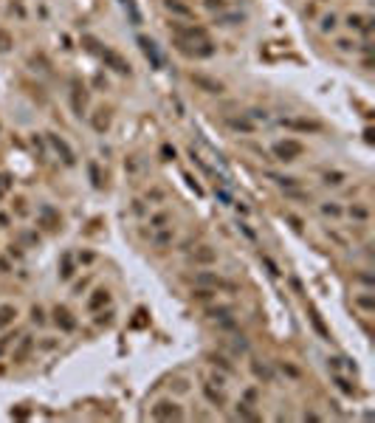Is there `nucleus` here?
<instances>
[{
	"instance_id": "1",
	"label": "nucleus",
	"mask_w": 375,
	"mask_h": 423,
	"mask_svg": "<svg viewBox=\"0 0 375 423\" xmlns=\"http://www.w3.org/2000/svg\"><path fill=\"white\" fill-rule=\"evenodd\" d=\"M305 152V147L299 144V141H293V139H285V141H277L274 144V155H277V161H297L299 155Z\"/></svg>"
},
{
	"instance_id": "2",
	"label": "nucleus",
	"mask_w": 375,
	"mask_h": 423,
	"mask_svg": "<svg viewBox=\"0 0 375 423\" xmlns=\"http://www.w3.org/2000/svg\"><path fill=\"white\" fill-rule=\"evenodd\" d=\"M152 417L155 420H183V409L175 401H158L152 406Z\"/></svg>"
},
{
	"instance_id": "3",
	"label": "nucleus",
	"mask_w": 375,
	"mask_h": 423,
	"mask_svg": "<svg viewBox=\"0 0 375 423\" xmlns=\"http://www.w3.org/2000/svg\"><path fill=\"white\" fill-rule=\"evenodd\" d=\"M195 285H198V288H212V290H218V288L234 290V282H229V279L218 277V274H212V271H200V274H195Z\"/></svg>"
},
{
	"instance_id": "4",
	"label": "nucleus",
	"mask_w": 375,
	"mask_h": 423,
	"mask_svg": "<svg viewBox=\"0 0 375 423\" xmlns=\"http://www.w3.org/2000/svg\"><path fill=\"white\" fill-rule=\"evenodd\" d=\"M99 57H102V60H104V65H108V68H113L116 73H130V71H133V68H130V62L124 60L121 54H116L113 48H102V51H99Z\"/></svg>"
},
{
	"instance_id": "5",
	"label": "nucleus",
	"mask_w": 375,
	"mask_h": 423,
	"mask_svg": "<svg viewBox=\"0 0 375 423\" xmlns=\"http://www.w3.org/2000/svg\"><path fill=\"white\" fill-rule=\"evenodd\" d=\"M48 141H51V147H54V150L62 155V161H65L68 167H73V164H76V155H73V150L65 144V139H62V136H57V133H48Z\"/></svg>"
},
{
	"instance_id": "6",
	"label": "nucleus",
	"mask_w": 375,
	"mask_h": 423,
	"mask_svg": "<svg viewBox=\"0 0 375 423\" xmlns=\"http://www.w3.org/2000/svg\"><path fill=\"white\" fill-rule=\"evenodd\" d=\"M139 45H141V51H144V57L150 60L152 68H164V60H161V54H158V48H155V42H152L150 37H139Z\"/></svg>"
},
{
	"instance_id": "7",
	"label": "nucleus",
	"mask_w": 375,
	"mask_h": 423,
	"mask_svg": "<svg viewBox=\"0 0 375 423\" xmlns=\"http://www.w3.org/2000/svg\"><path fill=\"white\" fill-rule=\"evenodd\" d=\"M54 322L60 325V330H65V333H73V330H76V319H73L71 310L62 308V305H57V308H54Z\"/></svg>"
},
{
	"instance_id": "8",
	"label": "nucleus",
	"mask_w": 375,
	"mask_h": 423,
	"mask_svg": "<svg viewBox=\"0 0 375 423\" xmlns=\"http://www.w3.org/2000/svg\"><path fill=\"white\" fill-rule=\"evenodd\" d=\"M40 223L48 231H57L62 226V218H60V211H54L51 206H40Z\"/></svg>"
},
{
	"instance_id": "9",
	"label": "nucleus",
	"mask_w": 375,
	"mask_h": 423,
	"mask_svg": "<svg viewBox=\"0 0 375 423\" xmlns=\"http://www.w3.org/2000/svg\"><path fill=\"white\" fill-rule=\"evenodd\" d=\"M285 127H290V130H302V133H319L322 124L319 121H305V119H282Z\"/></svg>"
},
{
	"instance_id": "10",
	"label": "nucleus",
	"mask_w": 375,
	"mask_h": 423,
	"mask_svg": "<svg viewBox=\"0 0 375 423\" xmlns=\"http://www.w3.org/2000/svg\"><path fill=\"white\" fill-rule=\"evenodd\" d=\"M192 82L198 85V88H203L206 93H223V85H220L218 79L203 76V73H192Z\"/></svg>"
},
{
	"instance_id": "11",
	"label": "nucleus",
	"mask_w": 375,
	"mask_h": 423,
	"mask_svg": "<svg viewBox=\"0 0 375 423\" xmlns=\"http://www.w3.org/2000/svg\"><path fill=\"white\" fill-rule=\"evenodd\" d=\"M192 260L198 262V266H212V262L218 260V254H215L212 246H200V248L192 251Z\"/></svg>"
},
{
	"instance_id": "12",
	"label": "nucleus",
	"mask_w": 375,
	"mask_h": 423,
	"mask_svg": "<svg viewBox=\"0 0 375 423\" xmlns=\"http://www.w3.org/2000/svg\"><path fill=\"white\" fill-rule=\"evenodd\" d=\"M31 347H34V338H31V336H23V338H20V345L14 347V356H12L14 364H23L25 358H29Z\"/></svg>"
},
{
	"instance_id": "13",
	"label": "nucleus",
	"mask_w": 375,
	"mask_h": 423,
	"mask_svg": "<svg viewBox=\"0 0 375 423\" xmlns=\"http://www.w3.org/2000/svg\"><path fill=\"white\" fill-rule=\"evenodd\" d=\"M108 302H110V290L108 288H96V290H93V296L88 299V308H91V310H102Z\"/></svg>"
},
{
	"instance_id": "14",
	"label": "nucleus",
	"mask_w": 375,
	"mask_h": 423,
	"mask_svg": "<svg viewBox=\"0 0 375 423\" xmlns=\"http://www.w3.org/2000/svg\"><path fill=\"white\" fill-rule=\"evenodd\" d=\"M108 127H110V110H96L93 113V130L96 133H108Z\"/></svg>"
},
{
	"instance_id": "15",
	"label": "nucleus",
	"mask_w": 375,
	"mask_h": 423,
	"mask_svg": "<svg viewBox=\"0 0 375 423\" xmlns=\"http://www.w3.org/2000/svg\"><path fill=\"white\" fill-rule=\"evenodd\" d=\"M164 6H167V12H172V14H178V17H192V9L189 6H183V3H178V0H164Z\"/></svg>"
},
{
	"instance_id": "16",
	"label": "nucleus",
	"mask_w": 375,
	"mask_h": 423,
	"mask_svg": "<svg viewBox=\"0 0 375 423\" xmlns=\"http://www.w3.org/2000/svg\"><path fill=\"white\" fill-rule=\"evenodd\" d=\"M203 395H206L209 401H212V404L218 406V409H220V406H226V395H223V392H218V389H215L212 384H203Z\"/></svg>"
},
{
	"instance_id": "17",
	"label": "nucleus",
	"mask_w": 375,
	"mask_h": 423,
	"mask_svg": "<svg viewBox=\"0 0 375 423\" xmlns=\"http://www.w3.org/2000/svg\"><path fill=\"white\" fill-rule=\"evenodd\" d=\"M251 369H254V375H257V378H262V381H265V384H271V381H274V369L268 367V364H260V361H254V364H251Z\"/></svg>"
},
{
	"instance_id": "18",
	"label": "nucleus",
	"mask_w": 375,
	"mask_h": 423,
	"mask_svg": "<svg viewBox=\"0 0 375 423\" xmlns=\"http://www.w3.org/2000/svg\"><path fill=\"white\" fill-rule=\"evenodd\" d=\"M310 322H313L316 333H319V336H325L327 341H330V330L325 327V322H322V316H319V310H316V308H310Z\"/></svg>"
},
{
	"instance_id": "19",
	"label": "nucleus",
	"mask_w": 375,
	"mask_h": 423,
	"mask_svg": "<svg viewBox=\"0 0 375 423\" xmlns=\"http://www.w3.org/2000/svg\"><path fill=\"white\" fill-rule=\"evenodd\" d=\"M14 316H17V308H14V305H0V327L12 325Z\"/></svg>"
},
{
	"instance_id": "20",
	"label": "nucleus",
	"mask_w": 375,
	"mask_h": 423,
	"mask_svg": "<svg viewBox=\"0 0 375 423\" xmlns=\"http://www.w3.org/2000/svg\"><path fill=\"white\" fill-rule=\"evenodd\" d=\"M231 313H234V308H229V305H218V308L206 310V316H209V319H229Z\"/></svg>"
},
{
	"instance_id": "21",
	"label": "nucleus",
	"mask_w": 375,
	"mask_h": 423,
	"mask_svg": "<svg viewBox=\"0 0 375 423\" xmlns=\"http://www.w3.org/2000/svg\"><path fill=\"white\" fill-rule=\"evenodd\" d=\"M170 211H158V215H152L150 218V226L152 229H167V223H170Z\"/></svg>"
},
{
	"instance_id": "22",
	"label": "nucleus",
	"mask_w": 375,
	"mask_h": 423,
	"mask_svg": "<svg viewBox=\"0 0 375 423\" xmlns=\"http://www.w3.org/2000/svg\"><path fill=\"white\" fill-rule=\"evenodd\" d=\"M73 277V257L71 254H62V271H60V279H71Z\"/></svg>"
},
{
	"instance_id": "23",
	"label": "nucleus",
	"mask_w": 375,
	"mask_h": 423,
	"mask_svg": "<svg viewBox=\"0 0 375 423\" xmlns=\"http://www.w3.org/2000/svg\"><path fill=\"white\" fill-rule=\"evenodd\" d=\"M268 178H271L274 183H279V187H285V189H293V187H299V181L297 178H285V175H274V172H268Z\"/></svg>"
},
{
	"instance_id": "24",
	"label": "nucleus",
	"mask_w": 375,
	"mask_h": 423,
	"mask_svg": "<svg viewBox=\"0 0 375 423\" xmlns=\"http://www.w3.org/2000/svg\"><path fill=\"white\" fill-rule=\"evenodd\" d=\"M121 6H124V9L130 12V20H133L136 25H141V12L136 9V0H121Z\"/></svg>"
},
{
	"instance_id": "25",
	"label": "nucleus",
	"mask_w": 375,
	"mask_h": 423,
	"mask_svg": "<svg viewBox=\"0 0 375 423\" xmlns=\"http://www.w3.org/2000/svg\"><path fill=\"white\" fill-rule=\"evenodd\" d=\"M229 127L231 130H243V133H251V130H254V124H251L248 119H229Z\"/></svg>"
},
{
	"instance_id": "26",
	"label": "nucleus",
	"mask_w": 375,
	"mask_h": 423,
	"mask_svg": "<svg viewBox=\"0 0 375 423\" xmlns=\"http://www.w3.org/2000/svg\"><path fill=\"white\" fill-rule=\"evenodd\" d=\"M350 218L367 220V218H369V209H367V206H361V203H353V206H350Z\"/></svg>"
},
{
	"instance_id": "27",
	"label": "nucleus",
	"mask_w": 375,
	"mask_h": 423,
	"mask_svg": "<svg viewBox=\"0 0 375 423\" xmlns=\"http://www.w3.org/2000/svg\"><path fill=\"white\" fill-rule=\"evenodd\" d=\"M12 45H14L12 34H9V31H3V29H0V54H6V51H12Z\"/></svg>"
},
{
	"instance_id": "28",
	"label": "nucleus",
	"mask_w": 375,
	"mask_h": 423,
	"mask_svg": "<svg viewBox=\"0 0 375 423\" xmlns=\"http://www.w3.org/2000/svg\"><path fill=\"white\" fill-rule=\"evenodd\" d=\"M243 20H246L243 14H220L218 23H220V25H237V23H243Z\"/></svg>"
},
{
	"instance_id": "29",
	"label": "nucleus",
	"mask_w": 375,
	"mask_h": 423,
	"mask_svg": "<svg viewBox=\"0 0 375 423\" xmlns=\"http://www.w3.org/2000/svg\"><path fill=\"white\" fill-rule=\"evenodd\" d=\"M333 381L339 384V389H341V392H344V395H356V387H353V384H350V381H347V378H341V375H336V378H333Z\"/></svg>"
},
{
	"instance_id": "30",
	"label": "nucleus",
	"mask_w": 375,
	"mask_h": 423,
	"mask_svg": "<svg viewBox=\"0 0 375 423\" xmlns=\"http://www.w3.org/2000/svg\"><path fill=\"white\" fill-rule=\"evenodd\" d=\"M356 305H358L361 310H372V308H375V299H372L369 294H364V296H358V299H356Z\"/></svg>"
},
{
	"instance_id": "31",
	"label": "nucleus",
	"mask_w": 375,
	"mask_h": 423,
	"mask_svg": "<svg viewBox=\"0 0 375 423\" xmlns=\"http://www.w3.org/2000/svg\"><path fill=\"white\" fill-rule=\"evenodd\" d=\"M341 181H344V175H341V172H325V183H327V187H339Z\"/></svg>"
},
{
	"instance_id": "32",
	"label": "nucleus",
	"mask_w": 375,
	"mask_h": 423,
	"mask_svg": "<svg viewBox=\"0 0 375 423\" xmlns=\"http://www.w3.org/2000/svg\"><path fill=\"white\" fill-rule=\"evenodd\" d=\"M237 417H243V420H260V415H257V412H251V409H246V404H240Z\"/></svg>"
},
{
	"instance_id": "33",
	"label": "nucleus",
	"mask_w": 375,
	"mask_h": 423,
	"mask_svg": "<svg viewBox=\"0 0 375 423\" xmlns=\"http://www.w3.org/2000/svg\"><path fill=\"white\" fill-rule=\"evenodd\" d=\"M322 215H325V218H339L341 209L339 206H333V203H322Z\"/></svg>"
},
{
	"instance_id": "34",
	"label": "nucleus",
	"mask_w": 375,
	"mask_h": 423,
	"mask_svg": "<svg viewBox=\"0 0 375 423\" xmlns=\"http://www.w3.org/2000/svg\"><path fill=\"white\" fill-rule=\"evenodd\" d=\"M31 319H34L37 325H45V310L40 308V305H34V308H31Z\"/></svg>"
},
{
	"instance_id": "35",
	"label": "nucleus",
	"mask_w": 375,
	"mask_h": 423,
	"mask_svg": "<svg viewBox=\"0 0 375 423\" xmlns=\"http://www.w3.org/2000/svg\"><path fill=\"white\" fill-rule=\"evenodd\" d=\"M262 262H265V268H268V271H271V277H279V268H277V262H274L271 257H268V254H262Z\"/></svg>"
},
{
	"instance_id": "36",
	"label": "nucleus",
	"mask_w": 375,
	"mask_h": 423,
	"mask_svg": "<svg viewBox=\"0 0 375 423\" xmlns=\"http://www.w3.org/2000/svg\"><path fill=\"white\" fill-rule=\"evenodd\" d=\"M192 296H195V299H203V302H206V299H212V296H215V290H212V288H198Z\"/></svg>"
},
{
	"instance_id": "37",
	"label": "nucleus",
	"mask_w": 375,
	"mask_h": 423,
	"mask_svg": "<svg viewBox=\"0 0 375 423\" xmlns=\"http://www.w3.org/2000/svg\"><path fill=\"white\" fill-rule=\"evenodd\" d=\"M206 9H218V12H223L226 9V0H203Z\"/></svg>"
},
{
	"instance_id": "38",
	"label": "nucleus",
	"mask_w": 375,
	"mask_h": 423,
	"mask_svg": "<svg viewBox=\"0 0 375 423\" xmlns=\"http://www.w3.org/2000/svg\"><path fill=\"white\" fill-rule=\"evenodd\" d=\"M336 29V17H333V14H327L325 20H322V31H333Z\"/></svg>"
},
{
	"instance_id": "39",
	"label": "nucleus",
	"mask_w": 375,
	"mask_h": 423,
	"mask_svg": "<svg viewBox=\"0 0 375 423\" xmlns=\"http://www.w3.org/2000/svg\"><path fill=\"white\" fill-rule=\"evenodd\" d=\"M88 169H91V178H93V187H102V178H99V169H96V164H91V167H88Z\"/></svg>"
},
{
	"instance_id": "40",
	"label": "nucleus",
	"mask_w": 375,
	"mask_h": 423,
	"mask_svg": "<svg viewBox=\"0 0 375 423\" xmlns=\"http://www.w3.org/2000/svg\"><path fill=\"white\" fill-rule=\"evenodd\" d=\"M110 322H113V313H99V316H96V325H99V327H102V325L108 327Z\"/></svg>"
},
{
	"instance_id": "41",
	"label": "nucleus",
	"mask_w": 375,
	"mask_h": 423,
	"mask_svg": "<svg viewBox=\"0 0 375 423\" xmlns=\"http://www.w3.org/2000/svg\"><path fill=\"white\" fill-rule=\"evenodd\" d=\"M9 187H12V178H9V175H0V198H3V192H6Z\"/></svg>"
},
{
	"instance_id": "42",
	"label": "nucleus",
	"mask_w": 375,
	"mask_h": 423,
	"mask_svg": "<svg viewBox=\"0 0 375 423\" xmlns=\"http://www.w3.org/2000/svg\"><path fill=\"white\" fill-rule=\"evenodd\" d=\"M212 364H220V367H223L226 373H231V364L226 361V358H218V356H212Z\"/></svg>"
},
{
	"instance_id": "43",
	"label": "nucleus",
	"mask_w": 375,
	"mask_h": 423,
	"mask_svg": "<svg viewBox=\"0 0 375 423\" xmlns=\"http://www.w3.org/2000/svg\"><path fill=\"white\" fill-rule=\"evenodd\" d=\"M339 48H341V51H353V48H356V42H350V40H339Z\"/></svg>"
},
{
	"instance_id": "44",
	"label": "nucleus",
	"mask_w": 375,
	"mask_h": 423,
	"mask_svg": "<svg viewBox=\"0 0 375 423\" xmlns=\"http://www.w3.org/2000/svg\"><path fill=\"white\" fill-rule=\"evenodd\" d=\"M240 231H243V234L248 237V240H257V234H254V231H251V229H248L246 223H240Z\"/></svg>"
},
{
	"instance_id": "45",
	"label": "nucleus",
	"mask_w": 375,
	"mask_h": 423,
	"mask_svg": "<svg viewBox=\"0 0 375 423\" xmlns=\"http://www.w3.org/2000/svg\"><path fill=\"white\" fill-rule=\"evenodd\" d=\"M218 198H220V200H223V203H226V206H229V203H231V195H229V192H226V189H218Z\"/></svg>"
},
{
	"instance_id": "46",
	"label": "nucleus",
	"mask_w": 375,
	"mask_h": 423,
	"mask_svg": "<svg viewBox=\"0 0 375 423\" xmlns=\"http://www.w3.org/2000/svg\"><path fill=\"white\" fill-rule=\"evenodd\" d=\"M23 240H25V243H40V237H37L34 231H25V234H23Z\"/></svg>"
},
{
	"instance_id": "47",
	"label": "nucleus",
	"mask_w": 375,
	"mask_h": 423,
	"mask_svg": "<svg viewBox=\"0 0 375 423\" xmlns=\"http://www.w3.org/2000/svg\"><path fill=\"white\" fill-rule=\"evenodd\" d=\"M14 203H17V211H20V215H25V206H23L25 200H23V198H17V200H14Z\"/></svg>"
},
{
	"instance_id": "48",
	"label": "nucleus",
	"mask_w": 375,
	"mask_h": 423,
	"mask_svg": "<svg viewBox=\"0 0 375 423\" xmlns=\"http://www.w3.org/2000/svg\"><path fill=\"white\" fill-rule=\"evenodd\" d=\"M9 341H12V336H6V338H0V353H3V350H6V347H9Z\"/></svg>"
},
{
	"instance_id": "49",
	"label": "nucleus",
	"mask_w": 375,
	"mask_h": 423,
	"mask_svg": "<svg viewBox=\"0 0 375 423\" xmlns=\"http://www.w3.org/2000/svg\"><path fill=\"white\" fill-rule=\"evenodd\" d=\"M358 279H361L364 285H372V277H369V274H361V277H358Z\"/></svg>"
}]
</instances>
